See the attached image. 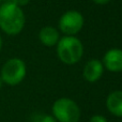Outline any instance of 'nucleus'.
<instances>
[{
  "mask_svg": "<svg viewBox=\"0 0 122 122\" xmlns=\"http://www.w3.org/2000/svg\"><path fill=\"white\" fill-rule=\"evenodd\" d=\"M26 24L25 13L20 6L13 2L0 4V29L8 36H17Z\"/></svg>",
  "mask_w": 122,
  "mask_h": 122,
  "instance_id": "1",
  "label": "nucleus"
},
{
  "mask_svg": "<svg viewBox=\"0 0 122 122\" xmlns=\"http://www.w3.org/2000/svg\"><path fill=\"white\" fill-rule=\"evenodd\" d=\"M56 46L58 58L64 64H76L84 56V45L75 36H64L60 38Z\"/></svg>",
  "mask_w": 122,
  "mask_h": 122,
  "instance_id": "2",
  "label": "nucleus"
},
{
  "mask_svg": "<svg viewBox=\"0 0 122 122\" xmlns=\"http://www.w3.org/2000/svg\"><path fill=\"white\" fill-rule=\"evenodd\" d=\"M51 112L58 122H78L81 115L78 104L69 97L56 100L51 106Z\"/></svg>",
  "mask_w": 122,
  "mask_h": 122,
  "instance_id": "3",
  "label": "nucleus"
},
{
  "mask_svg": "<svg viewBox=\"0 0 122 122\" xmlns=\"http://www.w3.org/2000/svg\"><path fill=\"white\" fill-rule=\"evenodd\" d=\"M27 66L25 61L20 58H11L2 65L0 77L3 84L9 86H17L26 77Z\"/></svg>",
  "mask_w": 122,
  "mask_h": 122,
  "instance_id": "4",
  "label": "nucleus"
},
{
  "mask_svg": "<svg viewBox=\"0 0 122 122\" xmlns=\"http://www.w3.org/2000/svg\"><path fill=\"white\" fill-rule=\"evenodd\" d=\"M85 24V18L80 12L76 10H69L60 16L58 27L65 36H75L81 31Z\"/></svg>",
  "mask_w": 122,
  "mask_h": 122,
  "instance_id": "5",
  "label": "nucleus"
},
{
  "mask_svg": "<svg viewBox=\"0 0 122 122\" xmlns=\"http://www.w3.org/2000/svg\"><path fill=\"white\" fill-rule=\"evenodd\" d=\"M104 69L112 73L122 72V49L110 48L105 53L102 60Z\"/></svg>",
  "mask_w": 122,
  "mask_h": 122,
  "instance_id": "6",
  "label": "nucleus"
},
{
  "mask_svg": "<svg viewBox=\"0 0 122 122\" xmlns=\"http://www.w3.org/2000/svg\"><path fill=\"white\" fill-rule=\"evenodd\" d=\"M104 73V65L101 60L90 59L87 61L82 70V76L88 82H97Z\"/></svg>",
  "mask_w": 122,
  "mask_h": 122,
  "instance_id": "7",
  "label": "nucleus"
},
{
  "mask_svg": "<svg viewBox=\"0 0 122 122\" xmlns=\"http://www.w3.org/2000/svg\"><path fill=\"white\" fill-rule=\"evenodd\" d=\"M106 108L112 116L122 118V90L112 91L106 99Z\"/></svg>",
  "mask_w": 122,
  "mask_h": 122,
  "instance_id": "8",
  "label": "nucleus"
},
{
  "mask_svg": "<svg viewBox=\"0 0 122 122\" xmlns=\"http://www.w3.org/2000/svg\"><path fill=\"white\" fill-rule=\"evenodd\" d=\"M39 40L44 46H56L58 41L60 40L59 31L53 26H45L39 31Z\"/></svg>",
  "mask_w": 122,
  "mask_h": 122,
  "instance_id": "9",
  "label": "nucleus"
},
{
  "mask_svg": "<svg viewBox=\"0 0 122 122\" xmlns=\"http://www.w3.org/2000/svg\"><path fill=\"white\" fill-rule=\"evenodd\" d=\"M39 122H58V121L56 120L53 115H43V116H40Z\"/></svg>",
  "mask_w": 122,
  "mask_h": 122,
  "instance_id": "10",
  "label": "nucleus"
},
{
  "mask_svg": "<svg viewBox=\"0 0 122 122\" xmlns=\"http://www.w3.org/2000/svg\"><path fill=\"white\" fill-rule=\"evenodd\" d=\"M89 122H107V119L102 115H93Z\"/></svg>",
  "mask_w": 122,
  "mask_h": 122,
  "instance_id": "11",
  "label": "nucleus"
},
{
  "mask_svg": "<svg viewBox=\"0 0 122 122\" xmlns=\"http://www.w3.org/2000/svg\"><path fill=\"white\" fill-rule=\"evenodd\" d=\"M12 2L21 8V6H24V5H27L30 2V0H12Z\"/></svg>",
  "mask_w": 122,
  "mask_h": 122,
  "instance_id": "12",
  "label": "nucleus"
},
{
  "mask_svg": "<svg viewBox=\"0 0 122 122\" xmlns=\"http://www.w3.org/2000/svg\"><path fill=\"white\" fill-rule=\"evenodd\" d=\"M95 4H99V5H105V4L109 3L110 0H92Z\"/></svg>",
  "mask_w": 122,
  "mask_h": 122,
  "instance_id": "13",
  "label": "nucleus"
},
{
  "mask_svg": "<svg viewBox=\"0 0 122 122\" xmlns=\"http://www.w3.org/2000/svg\"><path fill=\"white\" fill-rule=\"evenodd\" d=\"M1 49H2V38L0 36V51H1Z\"/></svg>",
  "mask_w": 122,
  "mask_h": 122,
  "instance_id": "14",
  "label": "nucleus"
},
{
  "mask_svg": "<svg viewBox=\"0 0 122 122\" xmlns=\"http://www.w3.org/2000/svg\"><path fill=\"white\" fill-rule=\"evenodd\" d=\"M2 86H3V81H2L1 77H0V89H1V88H2Z\"/></svg>",
  "mask_w": 122,
  "mask_h": 122,
  "instance_id": "15",
  "label": "nucleus"
},
{
  "mask_svg": "<svg viewBox=\"0 0 122 122\" xmlns=\"http://www.w3.org/2000/svg\"><path fill=\"white\" fill-rule=\"evenodd\" d=\"M1 1H3V2H12V0H1Z\"/></svg>",
  "mask_w": 122,
  "mask_h": 122,
  "instance_id": "16",
  "label": "nucleus"
},
{
  "mask_svg": "<svg viewBox=\"0 0 122 122\" xmlns=\"http://www.w3.org/2000/svg\"><path fill=\"white\" fill-rule=\"evenodd\" d=\"M2 3V1H1V0H0V4H1Z\"/></svg>",
  "mask_w": 122,
  "mask_h": 122,
  "instance_id": "17",
  "label": "nucleus"
}]
</instances>
